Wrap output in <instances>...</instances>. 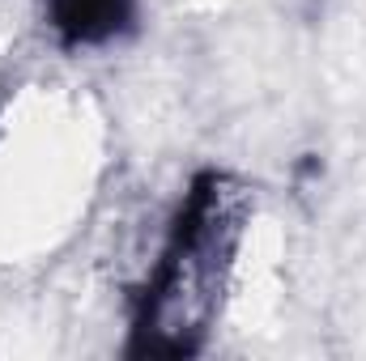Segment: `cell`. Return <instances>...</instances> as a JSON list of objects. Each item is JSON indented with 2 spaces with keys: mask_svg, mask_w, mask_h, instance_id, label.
I'll use <instances>...</instances> for the list:
<instances>
[{
  "mask_svg": "<svg viewBox=\"0 0 366 361\" xmlns=\"http://www.w3.org/2000/svg\"><path fill=\"white\" fill-rule=\"evenodd\" d=\"M234 251V195L230 175L222 171H200L187 195H183L175 225L167 234V247L158 255V268L149 276L145 293L137 298V319H132V357H145L149 340L167 323L171 306L187 298H200L204 306L217 298V268L230 264Z\"/></svg>",
  "mask_w": 366,
  "mask_h": 361,
  "instance_id": "obj_1",
  "label": "cell"
},
{
  "mask_svg": "<svg viewBox=\"0 0 366 361\" xmlns=\"http://www.w3.org/2000/svg\"><path fill=\"white\" fill-rule=\"evenodd\" d=\"M141 0H43V17L60 47H107L137 30Z\"/></svg>",
  "mask_w": 366,
  "mask_h": 361,
  "instance_id": "obj_2",
  "label": "cell"
}]
</instances>
